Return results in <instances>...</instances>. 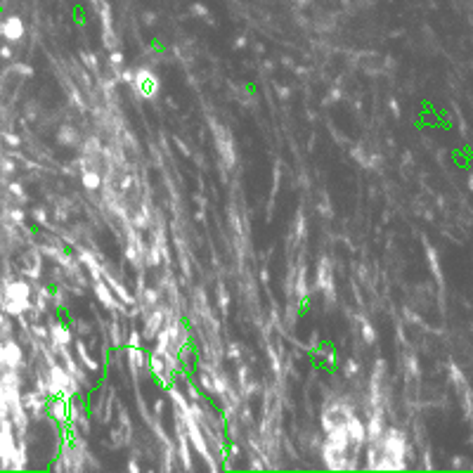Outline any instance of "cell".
Listing matches in <instances>:
<instances>
[{
	"label": "cell",
	"instance_id": "1",
	"mask_svg": "<svg viewBox=\"0 0 473 473\" xmlns=\"http://www.w3.org/2000/svg\"><path fill=\"white\" fill-rule=\"evenodd\" d=\"M353 414H355L353 405L345 402V400H331V402H327L322 409V430L329 433V430L336 428V426H345Z\"/></svg>",
	"mask_w": 473,
	"mask_h": 473
},
{
	"label": "cell",
	"instance_id": "22",
	"mask_svg": "<svg viewBox=\"0 0 473 473\" xmlns=\"http://www.w3.org/2000/svg\"><path fill=\"white\" fill-rule=\"evenodd\" d=\"M102 142H99V138H86V142L81 144V151L83 154H88V156H102Z\"/></svg>",
	"mask_w": 473,
	"mask_h": 473
},
{
	"label": "cell",
	"instance_id": "26",
	"mask_svg": "<svg viewBox=\"0 0 473 473\" xmlns=\"http://www.w3.org/2000/svg\"><path fill=\"white\" fill-rule=\"evenodd\" d=\"M350 156H353V159L360 163L362 168H369V154L365 151L362 144H355V147H350Z\"/></svg>",
	"mask_w": 473,
	"mask_h": 473
},
{
	"label": "cell",
	"instance_id": "21",
	"mask_svg": "<svg viewBox=\"0 0 473 473\" xmlns=\"http://www.w3.org/2000/svg\"><path fill=\"white\" fill-rule=\"evenodd\" d=\"M305 235H308L305 215H303V208H298V213H296V218H293V235H291V236H296V241H303Z\"/></svg>",
	"mask_w": 473,
	"mask_h": 473
},
{
	"label": "cell",
	"instance_id": "50",
	"mask_svg": "<svg viewBox=\"0 0 473 473\" xmlns=\"http://www.w3.org/2000/svg\"><path fill=\"white\" fill-rule=\"evenodd\" d=\"M407 365H409V372H412V374H419V365H417V357H414V355L407 357Z\"/></svg>",
	"mask_w": 473,
	"mask_h": 473
},
{
	"label": "cell",
	"instance_id": "52",
	"mask_svg": "<svg viewBox=\"0 0 473 473\" xmlns=\"http://www.w3.org/2000/svg\"><path fill=\"white\" fill-rule=\"evenodd\" d=\"M194 201L199 204V208H206V206H208V201H206L204 194H194Z\"/></svg>",
	"mask_w": 473,
	"mask_h": 473
},
{
	"label": "cell",
	"instance_id": "35",
	"mask_svg": "<svg viewBox=\"0 0 473 473\" xmlns=\"http://www.w3.org/2000/svg\"><path fill=\"white\" fill-rule=\"evenodd\" d=\"M33 336H38L41 341H47L50 338V327H43V324H31Z\"/></svg>",
	"mask_w": 473,
	"mask_h": 473
},
{
	"label": "cell",
	"instance_id": "30",
	"mask_svg": "<svg viewBox=\"0 0 473 473\" xmlns=\"http://www.w3.org/2000/svg\"><path fill=\"white\" fill-rule=\"evenodd\" d=\"M360 374V362L357 360H345L343 362V377L350 378V377H357Z\"/></svg>",
	"mask_w": 473,
	"mask_h": 473
},
{
	"label": "cell",
	"instance_id": "55",
	"mask_svg": "<svg viewBox=\"0 0 473 473\" xmlns=\"http://www.w3.org/2000/svg\"><path fill=\"white\" fill-rule=\"evenodd\" d=\"M0 57H2V59H12V47H7V45L0 47Z\"/></svg>",
	"mask_w": 473,
	"mask_h": 473
},
{
	"label": "cell",
	"instance_id": "24",
	"mask_svg": "<svg viewBox=\"0 0 473 473\" xmlns=\"http://www.w3.org/2000/svg\"><path fill=\"white\" fill-rule=\"evenodd\" d=\"M227 215H230V225H232V232H235L236 236H244V235H246V230L241 227V215H239V211H236L235 206H230Z\"/></svg>",
	"mask_w": 473,
	"mask_h": 473
},
{
	"label": "cell",
	"instance_id": "20",
	"mask_svg": "<svg viewBox=\"0 0 473 473\" xmlns=\"http://www.w3.org/2000/svg\"><path fill=\"white\" fill-rule=\"evenodd\" d=\"M357 320H360V324H362V331H360L362 333V341H365L367 345H374L377 343V329H374V324L369 322L365 315H360Z\"/></svg>",
	"mask_w": 473,
	"mask_h": 473
},
{
	"label": "cell",
	"instance_id": "47",
	"mask_svg": "<svg viewBox=\"0 0 473 473\" xmlns=\"http://www.w3.org/2000/svg\"><path fill=\"white\" fill-rule=\"evenodd\" d=\"M277 95H280L282 102H286V99L291 97V88H286V86H277Z\"/></svg>",
	"mask_w": 473,
	"mask_h": 473
},
{
	"label": "cell",
	"instance_id": "29",
	"mask_svg": "<svg viewBox=\"0 0 473 473\" xmlns=\"http://www.w3.org/2000/svg\"><path fill=\"white\" fill-rule=\"evenodd\" d=\"M317 213H322L324 218H333V208H331V204H329L327 192H322V199H320V204H317Z\"/></svg>",
	"mask_w": 473,
	"mask_h": 473
},
{
	"label": "cell",
	"instance_id": "44",
	"mask_svg": "<svg viewBox=\"0 0 473 473\" xmlns=\"http://www.w3.org/2000/svg\"><path fill=\"white\" fill-rule=\"evenodd\" d=\"M0 171L2 173H14V161H12V159H0Z\"/></svg>",
	"mask_w": 473,
	"mask_h": 473
},
{
	"label": "cell",
	"instance_id": "12",
	"mask_svg": "<svg viewBox=\"0 0 473 473\" xmlns=\"http://www.w3.org/2000/svg\"><path fill=\"white\" fill-rule=\"evenodd\" d=\"M57 142L59 144H64V147H78L81 144V133L71 126V123H62L59 128H57Z\"/></svg>",
	"mask_w": 473,
	"mask_h": 473
},
{
	"label": "cell",
	"instance_id": "53",
	"mask_svg": "<svg viewBox=\"0 0 473 473\" xmlns=\"http://www.w3.org/2000/svg\"><path fill=\"white\" fill-rule=\"evenodd\" d=\"M388 107H390V111H393V116L400 118V107H398V102H395V99H390V102H388Z\"/></svg>",
	"mask_w": 473,
	"mask_h": 473
},
{
	"label": "cell",
	"instance_id": "34",
	"mask_svg": "<svg viewBox=\"0 0 473 473\" xmlns=\"http://www.w3.org/2000/svg\"><path fill=\"white\" fill-rule=\"evenodd\" d=\"M7 218H10V223H14V225H22L26 213H24L22 208H7Z\"/></svg>",
	"mask_w": 473,
	"mask_h": 473
},
{
	"label": "cell",
	"instance_id": "31",
	"mask_svg": "<svg viewBox=\"0 0 473 473\" xmlns=\"http://www.w3.org/2000/svg\"><path fill=\"white\" fill-rule=\"evenodd\" d=\"M246 386H248V367L241 365L239 369H236V388H239V390H244Z\"/></svg>",
	"mask_w": 473,
	"mask_h": 473
},
{
	"label": "cell",
	"instance_id": "57",
	"mask_svg": "<svg viewBox=\"0 0 473 473\" xmlns=\"http://www.w3.org/2000/svg\"><path fill=\"white\" fill-rule=\"evenodd\" d=\"M320 343V331H312L310 333V345H317Z\"/></svg>",
	"mask_w": 473,
	"mask_h": 473
},
{
	"label": "cell",
	"instance_id": "51",
	"mask_svg": "<svg viewBox=\"0 0 473 473\" xmlns=\"http://www.w3.org/2000/svg\"><path fill=\"white\" fill-rule=\"evenodd\" d=\"M161 414H163V400L159 398L154 402V417H161Z\"/></svg>",
	"mask_w": 473,
	"mask_h": 473
},
{
	"label": "cell",
	"instance_id": "36",
	"mask_svg": "<svg viewBox=\"0 0 473 473\" xmlns=\"http://www.w3.org/2000/svg\"><path fill=\"white\" fill-rule=\"evenodd\" d=\"M31 215H33V220H36L38 225H47V211H45L43 206H38V208H33V211H31Z\"/></svg>",
	"mask_w": 473,
	"mask_h": 473
},
{
	"label": "cell",
	"instance_id": "4",
	"mask_svg": "<svg viewBox=\"0 0 473 473\" xmlns=\"http://www.w3.org/2000/svg\"><path fill=\"white\" fill-rule=\"evenodd\" d=\"M130 88L135 90V95L140 99H154L159 95V78L154 76L149 66H142L135 71V81L130 83Z\"/></svg>",
	"mask_w": 473,
	"mask_h": 473
},
{
	"label": "cell",
	"instance_id": "25",
	"mask_svg": "<svg viewBox=\"0 0 473 473\" xmlns=\"http://www.w3.org/2000/svg\"><path fill=\"white\" fill-rule=\"evenodd\" d=\"M280 178H282V163L275 161V168H272V189H270V208L275 204V196L280 192Z\"/></svg>",
	"mask_w": 473,
	"mask_h": 473
},
{
	"label": "cell",
	"instance_id": "27",
	"mask_svg": "<svg viewBox=\"0 0 473 473\" xmlns=\"http://www.w3.org/2000/svg\"><path fill=\"white\" fill-rule=\"evenodd\" d=\"M66 88H69V97H71V102H74L81 111H86L88 104H86V99H83V95H81V90H78L74 83H66Z\"/></svg>",
	"mask_w": 473,
	"mask_h": 473
},
{
	"label": "cell",
	"instance_id": "28",
	"mask_svg": "<svg viewBox=\"0 0 473 473\" xmlns=\"http://www.w3.org/2000/svg\"><path fill=\"white\" fill-rule=\"evenodd\" d=\"M78 57H81V62L86 64V69H90L93 74H97V69H99V59H97L95 52H81Z\"/></svg>",
	"mask_w": 473,
	"mask_h": 473
},
{
	"label": "cell",
	"instance_id": "46",
	"mask_svg": "<svg viewBox=\"0 0 473 473\" xmlns=\"http://www.w3.org/2000/svg\"><path fill=\"white\" fill-rule=\"evenodd\" d=\"M142 22H144V26L151 29V26L156 24V14H154V12H144V14H142Z\"/></svg>",
	"mask_w": 473,
	"mask_h": 473
},
{
	"label": "cell",
	"instance_id": "13",
	"mask_svg": "<svg viewBox=\"0 0 473 473\" xmlns=\"http://www.w3.org/2000/svg\"><path fill=\"white\" fill-rule=\"evenodd\" d=\"M102 183H104V178H102V173L97 171V168L81 171V185L86 187L88 192H97V189L102 187Z\"/></svg>",
	"mask_w": 473,
	"mask_h": 473
},
{
	"label": "cell",
	"instance_id": "14",
	"mask_svg": "<svg viewBox=\"0 0 473 473\" xmlns=\"http://www.w3.org/2000/svg\"><path fill=\"white\" fill-rule=\"evenodd\" d=\"M107 336H109V345H111L114 350H121V348L126 345V336H123V327H121V320H118V317L111 320Z\"/></svg>",
	"mask_w": 473,
	"mask_h": 473
},
{
	"label": "cell",
	"instance_id": "17",
	"mask_svg": "<svg viewBox=\"0 0 473 473\" xmlns=\"http://www.w3.org/2000/svg\"><path fill=\"white\" fill-rule=\"evenodd\" d=\"M161 260H163V251H161V246L151 239V244L147 246V253H144V263L147 265H151V268H159L161 265Z\"/></svg>",
	"mask_w": 473,
	"mask_h": 473
},
{
	"label": "cell",
	"instance_id": "42",
	"mask_svg": "<svg viewBox=\"0 0 473 473\" xmlns=\"http://www.w3.org/2000/svg\"><path fill=\"white\" fill-rule=\"evenodd\" d=\"M227 357H230V360H239V357H241V345L239 343L227 345Z\"/></svg>",
	"mask_w": 473,
	"mask_h": 473
},
{
	"label": "cell",
	"instance_id": "8",
	"mask_svg": "<svg viewBox=\"0 0 473 473\" xmlns=\"http://www.w3.org/2000/svg\"><path fill=\"white\" fill-rule=\"evenodd\" d=\"M24 33H26V26H24L22 17H17V14H10V17H5V19H2V38H7L10 43H17V41H22Z\"/></svg>",
	"mask_w": 473,
	"mask_h": 473
},
{
	"label": "cell",
	"instance_id": "7",
	"mask_svg": "<svg viewBox=\"0 0 473 473\" xmlns=\"http://www.w3.org/2000/svg\"><path fill=\"white\" fill-rule=\"evenodd\" d=\"M47 414H50L59 426H69V419H71V400L64 398V395H52V398L47 400Z\"/></svg>",
	"mask_w": 473,
	"mask_h": 473
},
{
	"label": "cell",
	"instance_id": "33",
	"mask_svg": "<svg viewBox=\"0 0 473 473\" xmlns=\"http://www.w3.org/2000/svg\"><path fill=\"white\" fill-rule=\"evenodd\" d=\"M126 345H130V348H140V345H142V331H138V329H130L128 338H126Z\"/></svg>",
	"mask_w": 473,
	"mask_h": 473
},
{
	"label": "cell",
	"instance_id": "2",
	"mask_svg": "<svg viewBox=\"0 0 473 473\" xmlns=\"http://www.w3.org/2000/svg\"><path fill=\"white\" fill-rule=\"evenodd\" d=\"M208 126H211V133H213L218 154L223 156V161L227 163V168H235L236 166V151H235V138H232V133H230L225 126H220L213 116H208Z\"/></svg>",
	"mask_w": 473,
	"mask_h": 473
},
{
	"label": "cell",
	"instance_id": "49",
	"mask_svg": "<svg viewBox=\"0 0 473 473\" xmlns=\"http://www.w3.org/2000/svg\"><path fill=\"white\" fill-rule=\"evenodd\" d=\"M175 147H178V149L183 151L185 156H192V151H189V147H187V144H185V142L180 140V138H175Z\"/></svg>",
	"mask_w": 473,
	"mask_h": 473
},
{
	"label": "cell",
	"instance_id": "16",
	"mask_svg": "<svg viewBox=\"0 0 473 473\" xmlns=\"http://www.w3.org/2000/svg\"><path fill=\"white\" fill-rule=\"evenodd\" d=\"M76 355H78V360H81V365H86L88 372H99V362L97 360H93L90 357V353H88V345L86 341H76Z\"/></svg>",
	"mask_w": 473,
	"mask_h": 473
},
{
	"label": "cell",
	"instance_id": "54",
	"mask_svg": "<svg viewBox=\"0 0 473 473\" xmlns=\"http://www.w3.org/2000/svg\"><path fill=\"white\" fill-rule=\"evenodd\" d=\"M244 47H246V38H244V36H239V38L235 41V50H244Z\"/></svg>",
	"mask_w": 473,
	"mask_h": 473
},
{
	"label": "cell",
	"instance_id": "59",
	"mask_svg": "<svg viewBox=\"0 0 473 473\" xmlns=\"http://www.w3.org/2000/svg\"><path fill=\"white\" fill-rule=\"evenodd\" d=\"M263 69H265V71H272V69H275V62H272V59H265V62H263Z\"/></svg>",
	"mask_w": 473,
	"mask_h": 473
},
{
	"label": "cell",
	"instance_id": "5",
	"mask_svg": "<svg viewBox=\"0 0 473 473\" xmlns=\"http://www.w3.org/2000/svg\"><path fill=\"white\" fill-rule=\"evenodd\" d=\"M93 291H95L97 301L102 303L109 312H116V315H126V312H128V305H123V303L118 301L116 293L111 291V286H109L104 280H95V282H93Z\"/></svg>",
	"mask_w": 473,
	"mask_h": 473
},
{
	"label": "cell",
	"instance_id": "45",
	"mask_svg": "<svg viewBox=\"0 0 473 473\" xmlns=\"http://www.w3.org/2000/svg\"><path fill=\"white\" fill-rule=\"evenodd\" d=\"M192 14H196V17H206L208 10H206V5H201V2H194V5H192Z\"/></svg>",
	"mask_w": 473,
	"mask_h": 473
},
{
	"label": "cell",
	"instance_id": "37",
	"mask_svg": "<svg viewBox=\"0 0 473 473\" xmlns=\"http://www.w3.org/2000/svg\"><path fill=\"white\" fill-rule=\"evenodd\" d=\"M71 329H76V331L83 333V336L93 333V327H90L88 322H83V320H74V322H71Z\"/></svg>",
	"mask_w": 473,
	"mask_h": 473
},
{
	"label": "cell",
	"instance_id": "32",
	"mask_svg": "<svg viewBox=\"0 0 473 473\" xmlns=\"http://www.w3.org/2000/svg\"><path fill=\"white\" fill-rule=\"evenodd\" d=\"M341 97H343V90H341V86H333L331 90H329V95L322 99V104H324V107H329L331 102H338Z\"/></svg>",
	"mask_w": 473,
	"mask_h": 473
},
{
	"label": "cell",
	"instance_id": "3",
	"mask_svg": "<svg viewBox=\"0 0 473 473\" xmlns=\"http://www.w3.org/2000/svg\"><path fill=\"white\" fill-rule=\"evenodd\" d=\"M315 289L322 291L327 303H336V284H333V268H331V258L329 256H322L320 263H317Z\"/></svg>",
	"mask_w": 473,
	"mask_h": 473
},
{
	"label": "cell",
	"instance_id": "48",
	"mask_svg": "<svg viewBox=\"0 0 473 473\" xmlns=\"http://www.w3.org/2000/svg\"><path fill=\"white\" fill-rule=\"evenodd\" d=\"M126 469H128L130 473H140V471H142V466L138 464V459H135V457H133V459H128V466H126Z\"/></svg>",
	"mask_w": 473,
	"mask_h": 473
},
{
	"label": "cell",
	"instance_id": "15",
	"mask_svg": "<svg viewBox=\"0 0 473 473\" xmlns=\"http://www.w3.org/2000/svg\"><path fill=\"white\" fill-rule=\"evenodd\" d=\"M151 223H154V220H151V213H149V208H147V206H138V211L130 215V225L135 227L138 232L151 227Z\"/></svg>",
	"mask_w": 473,
	"mask_h": 473
},
{
	"label": "cell",
	"instance_id": "38",
	"mask_svg": "<svg viewBox=\"0 0 473 473\" xmlns=\"http://www.w3.org/2000/svg\"><path fill=\"white\" fill-rule=\"evenodd\" d=\"M2 140H5V144L12 147V149H17V147L22 144V138H19L17 133H5V135H2Z\"/></svg>",
	"mask_w": 473,
	"mask_h": 473
},
{
	"label": "cell",
	"instance_id": "56",
	"mask_svg": "<svg viewBox=\"0 0 473 473\" xmlns=\"http://www.w3.org/2000/svg\"><path fill=\"white\" fill-rule=\"evenodd\" d=\"M260 280H263V284H268V282H270V272H268V268H263V270H260Z\"/></svg>",
	"mask_w": 473,
	"mask_h": 473
},
{
	"label": "cell",
	"instance_id": "39",
	"mask_svg": "<svg viewBox=\"0 0 473 473\" xmlns=\"http://www.w3.org/2000/svg\"><path fill=\"white\" fill-rule=\"evenodd\" d=\"M10 194H14V196H17L22 204L26 201V199H29V196H26V192H24V187H22L19 183H10Z\"/></svg>",
	"mask_w": 473,
	"mask_h": 473
},
{
	"label": "cell",
	"instance_id": "61",
	"mask_svg": "<svg viewBox=\"0 0 473 473\" xmlns=\"http://www.w3.org/2000/svg\"><path fill=\"white\" fill-rule=\"evenodd\" d=\"M282 62H284L286 66H291V69H293V62H291V57H282Z\"/></svg>",
	"mask_w": 473,
	"mask_h": 473
},
{
	"label": "cell",
	"instance_id": "9",
	"mask_svg": "<svg viewBox=\"0 0 473 473\" xmlns=\"http://www.w3.org/2000/svg\"><path fill=\"white\" fill-rule=\"evenodd\" d=\"M74 341V329L64 322H52L50 324V338L47 343L50 345H71Z\"/></svg>",
	"mask_w": 473,
	"mask_h": 473
},
{
	"label": "cell",
	"instance_id": "18",
	"mask_svg": "<svg viewBox=\"0 0 473 473\" xmlns=\"http://www.w3.org/2000/svg\"><path fill=\"white\" fill-rule=\"evenodd\" d=\"M116 414H118V424H121V428L126 433V440H128V445H130V442H133V421H130V417H128V409L123 407V405H118Z\"/></svg>",
	"mask_w": 473,
	"mask_h": 473
},
{
	"label": "cell",
	"instance_id": "11",
	"mask_svg": "<svg viewBox=\"0 0 473 473\" xmlns=\"http://www.w3.org/2000/svg\"><path fill=\"white\" fill-rule=\"evenodd\" d=\"M310 293V286H308V263L301 258L298 268H296V280H293V296L298 301H305Z\"/></svg>",
	"mask_w": 473,
	"mask_h": 473
},
{
	"label": "cell",
	"instance_id": "10",
	"mask_svg": "<svg viewBox=\"0 0 473 473\" xmlns=\"http://www.w3.org/2000/svg\"><path fill=\"white\" fill-rule=\"evenodd\" d=\"M345 428H348L350 440H353L357 447H362V450H365V445H367V421H362L357 414H353L350 421L345 424Z\"/></svg>",
	"mask_w": 473,
	"mask_h": 473
},
{
	"label": "cell",
	"instance_id": "60",
	"mask_svg": "<svg viewBox=\"0 0 473 473\" xmlns=\"http://www.w3.org/2000/svg\"><path fill=\"white\" fill-rule=\"evenodd\" d=\"M402 161H405V163H412V154H409V151H405V154H402Z\"/></svg>",
	"mask_w": 473,
	"mask_h": 473
},
{
	"label": "cell",
	"instance_id": "6",
	"mask_svg": "<svg viewBox=\"0 0 473 473\" xmlns=\"http://www.w3.org/2000/svg\"><path fill=\"white\" fill-rule=\"evenodd\" d=\"M99 19H102V43L107 50H114L118 45V38L114 33V19H111V7L107 0L99 2Z\"/></svg>",
	"mask_w": 473,
	"mask_h": 473
},
{
	"label": "cell",
	"instance_id": "58",
	"mask_svg": "<svg viewBox=\"0 0 473 473\" xmlns=\"http://www.w3.org/2000/svg\"><path fill=\"white\" fill-rule=\"evenodd\" d=\"M194 218H196V220H199V223H204V220H206V213H204V208H199V211H196V213H194Z\"/></svg>",
	"mask_w": 473,
	"mask_h": 473
},
{
	"label": "cell",
	"instance_id": "19",
	"mask_svg": "<svg viewBox=\"0 0 473 473\" xmlns=\"http://www.w3.org/2000/svg\"><path fill=\"white\" fill-rule=\"evenodd\" d=\"M282 350H280V345L275 348V343L272 341H268V357H270V369L275 372V377H280L282 374Z\"/></svg>",
	"mask_w": 473,
	"mask_h": 473
},
{
	"label": "cell",
	"instance_id": "43",
	"mask_svg": "<svg viewBox=\"0 0 473 473\" xmlns=\"http://www.w3.org/2000/svg\"><path fill=\"white\" fill-rule=\"evenodd\" d=\"M12 71H17L19 76H33V69L31 66H26V64H14L12 66Z\"/></svg>",
	"mask_w": 473,
	"mask_h": 473
},
{
	"label": "cell",
	"instance_id": "40",
	"mask_svg": "<svg viewBox=\"0 0 473 473\" xmlns=\"http://www.w3.org/2000/svg\"><path fill=\"white\" fill-rule=\"evenodd\" d=\"M109 64L114 66V69H118V66L123 64V52H121V50H116V47H114V50H111V52H109Z\"/></svg>",
	"mask_w": 473,
	"mask_h": 473
},
{
	"label": "cell",
	"instance_id": "41",
	"mask_svg": "<svg viewBox=\"0 0 473 473\" xmlns=\"http://www.w3.org/2000/svg\"><path fill=\"white\" fill-rule=\"evenodd\" d=\"M116 81H118V83H128V86H130V83L135 81V71L123 69V71H118V74H116Z\"/></svg>",
	"mask_w": 473,
	"mask_h": 473
},
{
	"label": "cell",
	"instance_id": "23",
	"mask_svg": "<svg viewBox=\"0 0 473 473\" xmlns=\"http://www.w3.org/2000/svg\"><path fill=\"white\" fill-rule=\"evenodd\" d=\"M215 293H218V305H220V315H230V293H227L225 284L218 282L215 286Z\"/></svg>",
	"mask_w": 473,
	"mask_h": 473
}]
</instances>
